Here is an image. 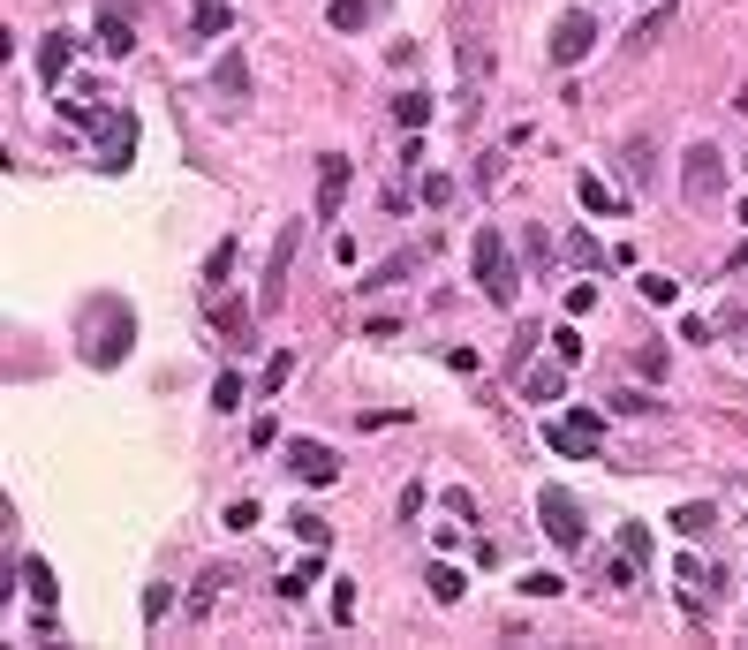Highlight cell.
I'll return each mask as SVG.
<instances>
[{
	"instance_id": "cell-1",
	"label": "cell",
	"mask_w": 748,
	"mask_h": 650,
	"mask_svg": "<svg viewBox=\"0 0 748 650\" xmlns=\"http://www.w3.org/2000/svg\"><path fill=\"white\" fill-rule=\"evenodd\" d=\"M476 288L492 295L499 310H514V295H522V273H514V257H507V242L492 235V227H484V235H476Z\"/></svg>"
},
{
	"instance_id": "cell-2",
	"label": "cell",
	"mask_w": 748,
	"mask_h": 650,
	"mask_svg": "<svg viewBox=\"0 0 748 650\" xmlns=\"http://www.w3.org/2000/svg\"><path fill=\"white\" fill-rule=\"evenodd\" d=\"M597 439H605V416L597 409H567V416H544V446L552 454H597Z\"/></svg>"
},
{
	"instance_id": "cell-3",
	"label": "cell",
	"mask_w": 748,
	"mask_h": 650,
	"mask_svg": "<svg viewBox=\"0 0 748 650\" xmlns=\"http://www.w3.org/2000/svg\"><path fill=\"white\" fill-rule=\"evenodd\" d=\"M537 522H544V537H552V545L560 552H582V507H575V492H560V484H544L537 492Z\"/></svg>"
},
{
	"instance_id": "cell-4",
	"label": "cell",
	"mask_w": 748,
	"mask_h": 650,
	"mask_svg": "<svg viewBox=\"0 0 748 650\" xmlns=\"http://www.w3.org/2000/svg\"><path fill=\"white\" fill-rule=\"evenodd\" d=\"M295 250H303V220H288L272 235V265H265V288H257V310H280L288 303V273H295Z\"/></svg>"
},
{
	"instance_id": "cell-5",
	"label": "cell",
	"mask_w": 748,
	"mask_h": 650,
	"mask_svg": "<svg viewBox=\"0 0 748 650\" xmlns=\"http://www.w3.org/2000/svg\"><path fill=\"white\" fill-rule=\"evenodd\" d=\"M590 46H597V16H590V8H567V16L552 23V61H560V69H575Z\"/></svg>"
},
{
	"instance_id": "cell-6",
	"label": "cell",
	"mask_w": 748,
	"mask_h": 650,
	"mask_svg": "<svg viewBox=\"0 0 748 650\" xmlns=\"http://www.w3.org/2000/svg\"><path fill=\"white\" fill-rule=\"evenodd\" d=\"M680 189H688V205H711L718 189H726V167H718V144H696L688 167H680Z\"/></svg>"
},
{
	"instance_id": "cell-7",
	"label": "cell",
	"mask_w": 748,
	"mask_h": 650,
	"mask_svg": "<svg viewBox=\"0 0 748 650\" xmlns=\"http://www.w3.org/2000/svg\"><path fill=\"white\" fill-rule=\"evenodd\" d=\"M288 469H295V477H310V484H333L340 477V454L325 439H288Z\"/></svg>"
},
{
	"instance_id": "cell-8",
	"label": "cell",
	"mask_w": 748,
	"mask_h": 650,
	"mask_svg": "<svg viewBox=\"0 0 748 650\" xmlns=\"http://www.w3.org/2000/svg\"><path fill=\"white\" fill-rule=\"evenodd\" d=\"M340 205H348V159L325 152L318 159V220H340Z\"/></svg>"
},
{
	"instance_id": "cell-9",
	"label": "cell",
	"mask_w": 748,
	"mask_h": 650,
	"mask_svg": "<svg viewBox=\"0 0 748 650\" xmlns=\"http://www.w3.org/2000/svg\"><path fill=\"white\" fill-rule=\"evenodd\" d=\"M99 137H106V159H99V167H129V152H136V121H129V114H121V121L106 114V121H99Z\"/></svg>"
},
{
	"instance_id": "cell-10",
	"label": "cell",
	"mask_w": 748,
	"mask_h": 650,
	"mask_svg": "<svg viewBox=\"0 0 748 650\" xmlns=\"http://www.w3.org/2000/svg\"><path fill=\"white\" fill-rule=\"evenodd\" d=\"M567 394V371H560V363H537V371H522V401H537V409H544V401H560Z\"/></svg>"
},
{
	"instance_id": "cell-11",
	"label": "cell",
	"mask_w": 748,
	"mask_h": 650,
	"mask_svg": "<svg viewBox=\"0 0 748 650\" xmlns=\"http://www.w3.org/2000/svg\"><path fill=\"white\" fill-rule=\"evenodd\" d=\"M99 46H106V53H114V61H121V53H129V46H136V23H129V16H121V8H99Z\"/></svg>"
},
{
	"instance_id": "cell-12",
	"label": "cell",
	"mask_w": 748,
	"mask_h": 650,
	"mask_svg": "<svg viewBox=\"0 0 748 650\" xmlns=\"http://www.w3.org/2000/svg\"><path fill=\"white\" fill-rule=\"evenodd\" d=\"M416 265H424V257H416V250L386 257V265H378V273H363V295H378V288H393V280H408V273H416Z\"/></svg>"
},
{
	"instance_id": "cell-13",
	"label": "cell",
	"mask_w": 748,
	"mask_h": 650,
	"mask_svg": "<svg viewBox=\"0 0 748 650\" xmlns=\"http://www.w3.org/2000/svg\"><path fill=\"white\" fill-rule=\"evenodd\" d=\"M288 522H295V537H303V545H318V552H325V545H333V522H325V514H310V507H295V514H288Z\"/></svg>"
},
{
	"instance_id": "cell-14",
	"label": "cell",
	"mask_w": 748,
	"mask_h": 650,
	"mask_svg": "<svg viewBox=\"0 0 748 650\" xmlns=\"http://www.w3.org/2000/svg\"><path fill=\"white\" fill-rule=\"evenodd\" d=\"M575 197H582V212H605V220L620 212V197H612V189L597 182V174H582V182H575Z\"/></svg>"
},
{
	"instance_id": "cell-15",
	"label": "cell",
	"mask_w": 748,
	"mask_h": 650,
	"mask_svg": "<svg viewBox=\"0 0 748 650\" xmlns=\"http://www.w3.org/2000/svg\"><path fill=\"white\" fill-rule=\"evenodd\" d=\"M393 121H401V129H424V121H431V99H424V91H401V99H393Z\"/></svg>"
},
{
	"instance_id": "cell-16",
	"label": "cell",
	"mask_w": 748,
	"mask_h": 650,
	"mask_svg": "<svg viewBox=\"0 0 748 650\" xmlns=\"http://www.w3.org/2000/svg\"><path fill=\"white\" fill-rule=\"evenodd\" d=\"M212 84H220V99H242V91H250V69H242V53H227Z\"/></svg>"
},
{
	"instance_id": "cell-17",
	"label": "cell",
	"mask_w": 748,
	"mask_h": 650,
	"mask_svg": "<svg viewBox=\"0 0 748 650\" xmlns=\"http://www.w3.org/2000/svg\"><path fill=\"white\" fill-rule=\"evenodd\" d=\"M711 522H718L711 507H680V514H673V530H680V537H711Z\"/></svg>"
},
{
	"instance_id": "cell-18",
	"label": "cell",
	"mask_w": 748,
	"mask_h": 650,
	"mask_svg": "<svg viewBox=\"0 0 748 650\" xmlns=\"http://www.w3.org/2000/svg\"><path fill=\"white\" fill-rule=\"evenodd\" d=\"M38 69H46V84H61V69H68V38H61V31L46 38V53H38Z\"/></svg>"
},
{
	"instance_id": "cell-19",
	"label": "cell",
	"mask_w": 748,
	"mask_h": 650,
	"mask_svg": "<svg viewBox=\"0 0 748 650\" xmlns=\"http://www.w3.org/2000/svg\"><path fill=\"white\" fill-rule=\"evenodd\" d=\"M220 333H235V341L250 348V303H220Z\"/></svg>"
},
{
	"instance_id": "cell-20",
	"label": "cell",
	"mask_w": 748,
	"mask_h": 650,
	"mask_svg": "<svg viewBox=\"0 0 748 650\" xmlns=\"http://www.w3.org/2000/svg\"><path fill=\"white\" fill-rule=\"evenodd\" d=\"M522 590H529V598H560L567 582H560V575H552V567H529V575H522Z\"/></svg>"
},
{
	"instance_id": "cell-21",
	"label": "cell",
	"mask_w": 748,
	"mask_h": 650,
	"mask_svg": "<svg viewBox=\"0 0 748 650\" xmlns=\"http://www.w3.org/2000/svg\"><path fill=\"white\" fill-rule=\"evenodd\" d=\"M363 16H371V0H333V31H363Z\"/></svg>"
},
{
	"instance_id": "cell-22",
	"label": "cell",
	"mask_w": 748,
	"mask_h": 650,
	"mask_svg": "<svg viewBox=\"0 0 748 650\" xmlns=\"http://www.w3.org/2000/svg\"><path fill=\"white\" fill-rule=\"evenodd\" d=\"M310 582H318V552H310V560H303V567H295V575H280V598H303Z\"/></svg>"
},
{
	"instance_id": "cell-23",
	"label": "cell",
	"mask_w": 748,
	"mask_h": 650,
	"mask_svg": "<svg viewBox=\"0 0 748 650\" xmlns=\"http://www.w3.org/2000/svg\"><path fill=\"white\" fill-rule=\"evenodd\" d=\"M628 182H650V137H628Z\"/></svg>"
},
{
	"instance_id": "cell-24",
	"label": "cell",
	"mask_w": 748,
	"mask_h": 650,
	"mask_svg": "<svg viewBox=\"0 0 748 650\" xmlns=\"http://www.w3.org/2000/svg\"><path fill=\"white\" fill-rule=\"evenodd\" d=\"M288 378H295V356H288V348H280V356L265 363V394H280V386H288Z\"/></svg>"
},
{
	"instance_id": "cell-25",
	"label": "cell",
	"mask_w": 748,
	"mask_h": 650,
	"mask_svg": "<svg viewBox=\"0 0 748 650\" xmlns=\"http://www.w3.org/2000/svg\"><path fill=\"white\" fill-rule=\"evenodd\" d=\"M431 598H439V605L461 598V575H454V567H431Z\"/></svg>"
},
{
	"instance_id": "cell-26",
	"label": "cell",
	"mask_w": 748,
	"mask_h": 650,
	"mask_svg": "<svg viewBox=\"0 0 748 650\" xmlns=\"http://www.w3.org/2000/svg\"><path fill=\"white\" fill-rule=\"evenodd\" d=\"M220 31H227L220 8H197V31H189V46H204V38H220Z\"/></svg>"
},
{
	"instance_id": "cell-27",
	"label": "cell",
	"mask_w": 748,
	"mask_h": 650,
	"mask_svg": "<svg viewBox=\"0 0 748 650\" xmlns=\"http://www.w3.org/2000/svg\"><path fill=\"white\" fill-rule=\"evenodd\" d=\"M212 409H242V378L220 371V386H212Z\"/></svg>"
},
{
	"instance_id": "cell-28",
	"label": "cell",
	"mask_w": 748,
	"mask_h": 650,
	"mask_svg": "<svg viewBox=\"0 0 748 650\" xmlns=\"http://www.w3.org/2000/svg\"><path fill=\"white\" fill-rule=\"evenodd\" d=\"M167 605H174V590H167V582H152V590H144V620H167Z\"/></svg>"
},
{
	"instance_id": "cell-29",
	"label": "cell",
	"mask_w": 748,
	"mask_h": 650,
	"mask_svg": "<svg viewBox=\"0 0 748 650\" xmlns=\"http://www.w3.org/2000/svg\"><path fill=\"white\" fill-rule=\"evenodd\" d=\"M590 310H597V288H590V280H582V288H567V318H590Z\"/></svg>"
},
{
	"instance_id": "cell-30",
	"label": "cell",
	"mask_w": 748,
	"mask_h": 650,
	"mask_svg": "<svg viewBox=\"0 0 748 650\" xmlns=\"http://www.w3.org/2000/svg\"><path fill=\"white\" fill-rule=\"evenodd\" d=\"M620 552H628V560H643V552H650V530H643V522H628V530H620Z\"/></svg>"
},
{
	"instance_id": "cell-31",
	"label": "cell",
	"mask_w": 748,
	"mask_h": 650,
	"mask_svg": "<svg viewBox=\"0 0 748 650\" xmlns=\"http://www.w3.org/2000/svg\"><path fill=\"white\" fill-rule=\"evenodd\" d=\"M643 295H650V303H673V295H680V280H665V273H643Z\"/></svg>"
},
{
	"instance_id": "cell-32",
	"label": "cell",
	"mask_w": 748,
	"mask_h": 650,
	"mask_svg": "<svg viewBox=\"0 0 748 650\" xmlns=\"http://www.w3.org/2000/svg\"><path fill=\"white\" fill-rule=\"evenodd\" d=\"M227 265H235V242H220V250L204 257V280H227Z\"/></svg>"
},
{
	"instance_id": "cell-33",
	"label": "cell",
	"mask_w": 748,
	"mask_h": 650,
	"mask_svg": "<svg viewBox=\"0 0 748 650\" xmlns=\"http://www.w3.org/2000/svg\"><path fill=\"white\" fill-rule=\"evenodd\" d=\"M552 348H560V363H575V356H582V333H575V325H560V333H552Z\"/></svg>"
},
{
	"instance_id": "cell-34",
	"label": "cell",
	"mask_w": 748,
	"mask_h": 650,
	"mask_svg": "<svg viewBox=\"0 0 748 650\" xmlns=\"http://www.w3.org/2000/svg\"><path fill=\"white\" fill-rule=\"evenodd\" d=\"M733 106H741V114H748V84H741V99H733Z\"/></svg>"
},
{
	"instance_id": "cell-35",
	"label": "cell",
	"mask_w": 748,
	"mask_h": 650,
	"mask_svg": "<svg viewBox=\"0 0 748 650\" xmlns=\"http://www.w3.org/2000/svg\"><path fill=\"white\" fill-rule=\"evenodd\" d=\"M197 8H220V0H197Z\"/></svg>"
},
{
	"instance_id": "cell-36",
	"label": "cell",
	"mask_w": 748,
	"mask_h": 650,
	"mask_svg": "<svg viewBox=\"0 0 748 650\" xmlns=\"http://www.w3.org/2000/svg\"><path fill=\"white\" fill-rule=\"evenodd\" d=\"M741 167H748V159H741Z\"/></svg>"
}]
</instances>
